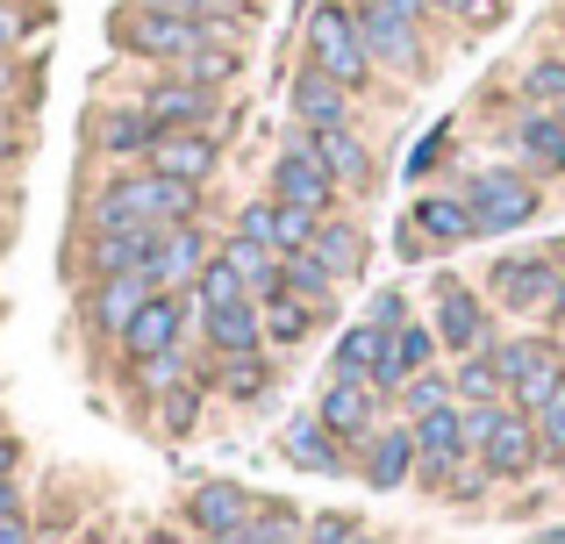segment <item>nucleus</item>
<instances>
[{
  "instance_id": "nucleus-1",
  "label": "nucleus",
  "mask_w": 565,
  "mask_h": 544,
  "mask_svg": "<svg viewBox=\"0 0 565 544\" xmlns=\"http://www.w3.org/2000/svg\"><path fill=\"white\" fill-rule=\"evenodd\" d=\"M79 223H137V230L207 223V186L166 180L151 166H94V180L79 194Z\"/></svg>"
},
{
  "instance_id": "nucleus-2",
  "label": "nucleus",
  "mask_w": 565,
  "mask_h": 544,
  "mask_svg": "<svg viewBox=\"0 0 565 544\" xmlns=\"http://www.w3.org/2000/svg\"><path fill=\"white\" fill-rule=\"evenodd\" d=\"M108 43L122 57H137L143 72H172L180 57H193L207 43V22H193V14H166V8H137V0H122V8L108 14Z\"/></svg>"
},
{
  "instance_id": "nucleus-3",
  "label": "nucleus",
  "mask_w": 565,
  "mask_h": 544,
  "mask_svg": "<svg viewBox=\"0 0 565 544\" xmlns=\"http://www.w3.org/2000/svg\"><path fill=\"white\" fill-rule=\"evenodd\" d=\"M301 65L330 72V79L351 86V94H365V86L380 79L373 51H365V29H359V14H351V0H322V8L301 22Z\"/></svg>"
},
{
  "instance_id": "nucleus-4",
  "label": "nucleus",
  "mask_w": 565,
  "mask_h": 544,
  "mask_svg": "<svg viewBox=\"0 0 565 544\" xmlns=\"http://www.w3.org/2000/svg\"><path fill=\"white\" fill-rule=\"evenodd\" d=\"M458 194H466L472 223H480V244L515 237V230H530L544 215V186L530 180L523 166H480V172L458 180Z\"/></svg>"
},
{
  "instance_id": "nucleus-5",
  "label": "nucleus",
  "mask_w": 565,
  "mask_h": 544,
  "mask_svg": "<svg viewBox=\"0 0 565 544\" xmlns=\"http://www.w3.org/2000/svg\"><path fill=\"white\" fill-rule=\"evenodd\" d=\"M494 365H501V387L523 416L552 408L565 394V351H558V330H515V337H494Z\"/></svg>"
},
{
  "instance_id": "nucleus-6",
  "label": "nucleus",
  "mask_w": 565,
  "mask_h": 544,
  "mask_svg": "<svg viewBox=\"0 0 565 544\" xmlns=\"http://www.w3.org/2000/svg\"><path fill=\"white\" fill-rule=\"evenodd\" d=\"M494 316L501 308L487 301L472 279H458L451 266H437L429 273V330H437V344H444V359H466V351H487L494 344Z\"/></svg>"
},
{
  "instance_id": "nucleus-7",
  "label": "nucleus",
  "mask_w": 565,
  "mask_h": 544,
  "mask_svg": "<svg viewBox=\"0 0 565 544\" xmlns=\"http://www.w3.org/2000/svg\"><path fill=\"white\" fill-rule=\"evenodd\" d=\"M558 279H565V266L544 252V244H537V252H494L487 273H480V294L501 308V316H515V322H544Z\"/></svg>"
},
{
  "instance_id": "nucleus-8",
  "label": "nucleus",
  "mask_w": 565,
  "mask_h": 544,
  "mask_svg": "<svg viewBox=\"0 0 565 544\" xmlns=\"http://www.w3.org/2000/svg\"><path fill=\"white\" fill-rule=\"evenodd\" d=\"M351 14H359V29H365L373 72H386V79H408V86H423L429 72H437V51H429V29L423 22L380 8V0H351Z\"/></svg>"
},
{
  "instance_id": "nucleus-9",
  "label": "nucleus",
  "mask_w": 565,
  "mask_h": 544,
  "mask_svg": "<svg viewBox=\"0 0 565 544\" xmlns=\"http://www.w3.org/2000/svg\"><path fill=\"white\" fill-rule=\"evenodd\" d=\"M472 423H480V437H472V459L494 473V488H515V480H530V473L544 466L537 416H523L515 402H501V408H472Z\"/></svg>"
},
{
  "instance_id": "nucleus-10",
  "label": "nucleus",
  "mask_w": 565,
  "mask_h": 544,
  "mask_svg": "<svg viewBox=\"0 0 565 544\" xmlns=\"http://www.w3.org/2000/svg\"><path fill=\"white\" fill-rule=\"evenodd\" d=\"M265 194H273V201H294V209H308V215H337L344 186H337L330 166H322L316 129H294L287 122V137H279V151H273V172H265Z\"/></svg>"
},
{
  "instance_id": "nucleus-11",
  "label": "nucleus",
  "mask_w": 565,
  "mask_h": 544,
  "mask_svg": "<svg viewBox=\"0 0 565 544\" xmlns=\"http://www.w3.org/2000/svg\"><path fill=\"white\" fill-rule=\"evenodd\" d=\"M158 237L166 230H137V223H79V237H72V252H65V266L72 279H115V273H143L151 266V252H158Z\"/></svg>"
},
{
  "instance_id": "nucleus-12",
  "label": "nucleus",
  "mask_w": 565,
  "mask_h": 544,
  "mask_svg": "<svg viewBox=\"0 0 565 544\" xmlns=\"http://www.w3.org/2000/svg\"><path fill=\"white\" fill-rule=\"evenodd\" d=\"M166 129L143 115V100H94L86 108V166H151V143Z\"/></svg>"
},
{
  "instance_id": "nucleus-13",
  "label": "nucleus",
  "mask_w": 565,
  "mask_h": 544,
  "mask_svg": "<svg viewBox=\"0 0 565 544\" xmlns=\"http://www.w3.org/2000/svg\"><path fill=\"white\" fill-rule=\"evenodd\" d=\"M143 115H151L158 129H230V94H215V86H193L180 72H151V79L137 86Z\"/></svg>"
},
{
  "instance_id": "nucleus-14",
  "label": "nucleus",
  "mask_w": 565,
  "mask_h": 544,
  "mask_svg": "<svg viewBox=\"0 0 565 544\" xmlns=\"http://www.w3.org/2000/svg\"><path fill=\"white\" fill-rule=\"evenodd\" d=\"M193 337V294H151V301L129 316V330L115 337V359L122 365H143L158 351H180Z\"/></svg>"
},
{
  "instance_id": "nucleus-15",
  "label": "nucleus",
  "mask_w": 565,
  "mask_h": 544,
  "mask_svg": "<svg viewBox=\"0 0 565 544\" xmlns=\"http://www.w3.org/2000/svg\"><path fill=\"white\" fill-rule=\"evenodd\" d=\"M151 279L143 273H115V279H86L79 287V330L94 337V344H108L115 351V337L129 330V316H137L143 301H151Z\"/></svg>"
},
{
  "instance_id": "nucleus-16",
  "label": "nucleus",
  "mask_w": 565,
  "mask_h": 544,
  "mask_svg": "<svg viewBox=\"0 0 565 544\" xmlns=\"http://www.w3.org/2000/svg\"><path fill=\"white\" fill-rule=\"evenodd\" d=\"M308 408H316V423H322V430H330L344 451H359L365 437H373L380 423H386V402H380L373 387H365V380H322Z\"/></svg>"
},
{
  "instance_id": "nucleus-17",
  "label": "nucleus",
  "mask_w": 565,
  "mask_h": 544,
  "mask_svg": "<svg viewBox=\"0 0 565 544\" xmlns=\"http://www.w3.org/2000/svg\"><path fill=\"white\" fill-rule=\"evenodd\" d=\"M250 516H258V494H250L244 480H222V473L193 480L186 502H180V523L193 537H230V531H244Z\"/></svg>"
},
{
  "instance_id": "nucleus-18",
  "label": "nucleus",
  "mask_w": 565,
  "mask_h": 544,
  "mask_svg": "<svg viewBox=\"0 0 565 544\" xmlns=\"http://www.w3.org/2000/svg\"><path fill=\"white\" fill-rule=\"evenodd\" d=\"M287 122L294 129H351L359 122V94L337 86L330 72H316V65H294L287 72Z\"/></svg>"
},
{
  "instance_id": "nucleus-19",
  "label": "nucleus",
  "mask_w": 565,
  "mask_h": 544,
  "mask_svg": "<svg viewBox=\"0 0 565 544\" xmlns=\"http://www.w3.org/2000/svg\"><path fill=\"white\" fill-rule=\"evenodd\" d=\"M316 223L322 215H308V209H294V201H273V194H250L244 209L230 215V230L236 237H250V244H265V252H308L316 244Z\"/></svg>"
},
{
  "instance_id": "nucleus-20",
  "label": "nucleus",
  "mask_w": 565,
  "mask_h": 544,
  "mask_svg": "<svg viewBox=\"0 0 565 544\" xmlns=\"http://www.w3.org/2000/svg\"><path fill=\"white\" fill-rule=\"evenodd\" d=\"M429 365H444V344H437V330H429V316H415V322H401V330H386V351H380L373 394H380L386 408H394V394L408 387L415 373H429Z\"/></svg>"
},
{
  "instance_id": "nucleus-21",
  "label": "nucleus",
  "mask_w": 565,
  "mask_h": 544,
  "mask_svg": "<svg viewBox=\"0 0 565 544\" xmlns=\"http://www.w3.org/2000/svg\"><path fill=\"white\" fill-rule=\"evenodd\" d=\"M501 143L515 151V166L530 180H565V115L558 108H523L501 129Z\"/></svg>"
},
{
  "instance_id": "nucleus-22",
  "label": "nucleus",
  "mask_w": 565,
  "mask_h": 544,
  "mask_svg": "<svg viewBox=\"0 0 565 544\" xmlns=\"http://www.w3.org/2000/svg\"><path fill=\"white\" fill-rule=\"evenodd\" d=\"M193 351H207V359H244V351H265V308L258 301L193 308Z\"/></svg>"
},
{
  "instance_id": "nucleus-23",
  "label": "nucleus",
  "mask_w": 565,
  "mask_h": 544,
  "mask_svg": "<svg viewBox=\"0 0 565 544\" xmlns=\"http://www.w3.org/2000/svg\"><path fill=\"white\" fill-rule=\"evenodd\" d=\"M273 451L294 466V473H316V480H344V473H351V451H344V445H337V437L316 423V408H301V416L279 423Z\"/></svg>"
},
{
  "instance_id": "nucleus-24",
  "label": "nucleus",
  "mask_w": 565,
  "mask_h": 544,
  "mask_svg": "<svg viewBox=\"0 0 565 544\" xmlns=\"http://www.w3.org/2000/svg\"><path fill=\"white\" fill-rule=\"evenodd\" d=\"M215 244H222V237H207V223L166 230V237H158V252H151V266H143V279H151L158 294H186L193 279H201V266L215 258Z\"/></svg>"
},
{
  "instance_id": "nucleus-25",
  "label": "nucleus",
  "mask_w": 565,
  "mask_h": 544,
  "mask_svg": "<svg viewBox=\"0 0 565 544\" xmlns=\"http://www.w3.org/2000/svg\"><path fill=\"white\" fill-rule=\"evenodd\" d=\"M351 466H359V480L373 494H401L415 480V430L408 423H380V430L351 451Z\"/></svg>"
},
{
  "instance_id": "nucleus-26",
  "label": "nucleus",
  "mask_w": 565,
  "mask_h": 544,
  "mask_svg": "<svg viewBox=\"0 0 565 544\" xmlns=\"http://www.w3.org/2000/svg\"><path fill=\"white\" fill-rule=\"evenodd\" d=\"M201 380L215 387V402L258 408L265 394L279 387V359H273V351H244V359H207V351H201Z\"/></svg>"
},
{
  "instance_id": "nucleus-27",
  "label": "nucleus",
  "mask_w": 565,
  "mask_h": 544,
  "mask_svg": "<svg viewBox=\"0 0 565 544\" xmlns=\"http://www.w3.org/2000/svg\"><path fill=\"white\" fill-rule=\"evenodd\" d=\"M151 172L186 180V186H215V172H222V137H215V129H166V137L151 143Z\"/></svg>"
},
{
  "instance_id": "nucleus-28",
  "label": "nucleus",
  "mask_w": 565,
  "mask_h": 544,
  "mask_svg": "<svg viewBox=\"0 0 565 544\" xmlns=\"http://www.w3.org/2000/svg\"><path fill=\"white\" fill-rule=\"evenodd\" d=\"M408 230H423L437 252H458V244H480V223H472L466 194H444V186H423V194L408 201V215H401Z\"/></svg>"
},
{
  "instance_id": "nucleus-29",
  "label": "nucleus",
  "mask_w": 565,
  "mask_h": 544,
  "mask_svg": "<svg viewBox=\"0 0 565 544\" xmlns=\"http://www.w3.org/2000/svg\"><path fill=\"white\" fill-rule=\"evenodd\" d=\"M279 294H294V301H308L322 316V330H337V316H344V279H337L330 266H322L316 252H287L279 258Z\"/></svg>"
},
{
  "instance_id": "nucleus-30",
  "label": "nucleus",
  "mask_w": 565,
  "mask_h": 544,
  "mask_svg": "<svg viewBox=\"0 0 565 544\" xmlns=\"http://www.w3.org/2000/svg\"><path fill=\"white\" fill-rule=\"evenodd\" d=\"M316 151H322V166H330V180L344 186V194H373L380 186V158H373V143L359 137V122L351 129H316Z\"/></svg>"
},
{
  "instance_id": "nucleus-31",
  "label": "nucleus",
  "mask_w": 565,
  "mask_h": 544,
  "mask_svg": "<svg viewBox=\"0 0 565 544\" xmlns=\"http://www.w3.org/2000/svg\"><path fill=\"white\" fill-rule=\"evenodd\" d=\"M308 252H316L322 266H330L337 279H344V287H359V279H365V266H373V237H365V230L351 223L344 209H337V215H322V223H316V244H308Z\"/></svg>"
},
{
  "instance_id": "nucleus-32",
  "label": "nucleus",
  "mask_w": 565,
  "mask_h": 544,
  "mask_svg": "<svg viewBox=\"0 0 565 544\" xmlns=\"http://www.w3.org/2000/svg\"><path fill=\"white\" fill-rule=\"evenodd\" d=\"M380 351H386V330L380 322H344L337 330V344H330V380H365L373 387V373H380Z\"/></svg>"
},
{
  "instance_id": "nucleus-33",
  "label": "nucleus",
  "mask_w": 565,
  "mask_h": 544,
  "mask_svg": "<svg viewBox=\"0 0 565 544\" xmlns=\"http://www.w3.org/2000/svg\"><path fill=\"white\" fill-rule=\"evenodd\" d=\"M193 359H201V351H193ZM215 402V387H207L201 380V365H193V380L186 387H172L166 402H151V423H158V437H166V445H186L193 430H201V408Z\"/></svg>"
},
{
  "instance_id": "nucleus-34",
  "label": "nucleus",
  "mask_w": 565,
  "mask_h": 544,
  "mask_svg": "<svg viewBox=\"0 0 565 544\" xmlns=\"http://www.w3.org/2000/svg\"><path fill=\"white\" fill-rule=\"evenodd\" d=\"M180 79H193V86H215V94H236V79L250 72V57H244V43H222V36H207L193 57H180Z\"/></svg>"
},
{
  "instance_id": "nucleus-35",
  "label": "nucleus",
  "mask_w": 565,
  "mask_h": 544,
  "mask_svg": "<svg viewBox=\"0 0 565 544\" xmlns=\"http://www.w3.org/2000/svg\"><path fill=\"white\" fill-rule=\"evenodd\" d=\"M444 365H451L458 408H501V402H509V387H501V365H494V344H487V351H466V359H444Z\"/></svg>"
},
{
  "instance_id": "nucleus-36",
  "label": "nucleus",
  "mask_w": 565,
  "mask_h": 544,
  "mask_svg": "<svg viewBox=\"0 0 565 544\" xmlns=\"http://www.w3.org/2000/svg\"><path fill=\"white\" fill-rule=\"evenodd\" d=\"M265 308V351H273V359H287V351H301L308 337L322 330V316L308 301H294V294H273V301H258Z\"/></svg>"
},
{
  "instance_id": "nucleus-37",
  "label": "nucleus",
  "mask_w": 565,
  "mask_h": 544,
  "mask_svg": "<svg viewBox=\"0 0 565 544\" xmlns=\"http://www.w3.org/2000/svg\"><path fill=\"white\" fill-rule=\"evenodd\" d=\"M193 365H201V359H193L186 344H180V351H158V359L129 365V394H137V402L151 408V402H166L172 387H186V380H193Z\"/></svg>"
},
{
  "instance_id": "nucleus-38",
  "label": "nucleus",
  "mask_w": 565,
  "mask_h": 544,
  "mask_svg": "<svg viewBox=\"0 0 565 544\" xmlns=\"http://www.w3.org/2000/svg\"><path fill=\"white\" fill-rule=\"evenodd\" d=\"M222 258L244 273L250 301H273V294H279V252H265V244H250V237H236V230H222Z\"/></svg>"
},
{
  "instance_id": "nucleus-39",
  "label": "nucleus",
  "mask_w": 565,
  "mask_h": 544,
  "mask_svg": "<svg viewBox=\"0 0 565 544\" xmlns=\"http://www.w3.org/2000/svg\"><path fill=\"white\" fill-rule=\"evenodd\" d=\"M451 137H458V115H437V122H429L423 137L408 143V158H401V180H408V186H429V180H437V166L451 158Z\"/></svg>"
},
{
  "instance_id": "nucleus-40",
  "label": "nucleus",
  "mask_w": 565,
  "mask_h": 544,
  "mask_svg": "<svg viewBox=\"0 0 565 544\" xmlns=\"http://www.w3.org/2000/svg\"><path fill=\"white\" fill-rule=\"evenodd\" d=\"M515 94H523V108H565V51L530 57V65L515 72Z\"/></svg>"
},
{
  "instance_id": "nucleus-41",
  "label": "nucleus",
  "mask_w": 565,
  "mask_h": 544,
  "mask_svg": "<svg viewBox=\"0 0 565 544\" xmlns=\"http://www.w3.org/2000/svg\"><path fill=\"white\" fill-rule=\"evenodd\" d=\"M301 531H308V509L258 494V516L244 523V544H301Z\"/></svg>"
},
{
  "instance_id": "nucleus-42",
  "label": "nucleus",
  "mask_w": 565,
  "mask_h": 544,
  "mask_svg": "<svg viewBox=\"0 0 565 544\" xmlns=\"http://www.w3.org/2000/svg\"><path fill=\"white\" fill-rule=\"evenodd\" d=\"M193 308H230V301H250V287H244V273L222 258V244H215V258L201 266V279H193Z\"/></svg>"
},
{
  "instance_id": "nucleus-43",
  "label": "nucleus",
  "mask_w": 565,
  "mask_h": 544,
  "mask_svg": "<svg viewBox=\"0 0 565 544\" xmlns=\"http://www.w3.org/2000/svg\"><path fill=\"white\" fill-rule=\"evenodd\" d=\"M444 402H458L451 394V365H429V373H415L408 387L394 394V408H401V423H415V416H429V408H444Z\"/></svg>"
},
{
  "instance_id": "nucleus-44",
  "label": "nucleus",
  "mask_w": 565,
  "mask_h": 544,
  "mask_svg": "<svg viewBox=\"0 0 565 544\" xmlns=\"http://www.w3.org/2000/svg\"><path fill=\"white\" fill-rule=\"evenodd\" d=\"M36 36H43V8H29V0H0V57H22Z\"/></svg>"
},
{
  "instance_id": "nucleus-45",
  "label": "nucleus",
  "mask_w": 565,
  "mask_h": 544,
  "mask_svg": "<svg viewBox=\"0 0 565 544\" xmlns=\"http://www.w3.org/2000/svg\"><path fill=\"white\" fill-rule=\"evenodd\" d=\"M365 516H351V509H308V531L301 544H365Z\"/></svg>"
},
{
  "instance_id": "nucleus-46",
  "label": "nucleus",
  "mask_w": 565,
  "mask_h": 544,
  "mask_svg": "<svg viewBox=\"0 0 565 544\" xmlns=\"http://www.w3.org/2000/svg\"><path fill=\"white\" fill-rule=\"evenodd\" d=\"M437 14L451 29H466V36H487V29L509 22V0H437Z\"/></svg>"
},
{
  "instance_id": "nucleus-47",
  "label": "nucleus",
  "mask_w": 565,
  "mask_h": 544,
  "mask_svg": "<svg viewBox=\"0 0 565 544\" xmlns=\"http://www.w3.org/2000/svg\"><path fill=\"white\" fill-rule=\"evenodd\" d=\"M365 322H380V330H401V322H415V287H373V301H365Z\"/></svg>"
},
{
  "instance_id": "nucleus-48",
  "label": "nucleus",
  "mask_w": 565,
  "mask_h": 544,
  "mask_svg": "<svg viewBox=\"0 0 565 544\" xmlns=\"http://www.w3.org/2000/svg\"><path fill=\"white\" fill-rule=\"evenodd\" d=\"M537 445H544V466H558L565 473V394L552 408H537Z\"/></svg>"
},
{
  "instance_id": "nucleus-49",
  "label": "nucleus",
  "mask_w": 565,
  "mask_h": 544,
  "mask_svg": "<svg viewBox=\"0 0 565 544\" xmlns=\"http://www.w3.org/2000/svg\"><path fill=\"white\" fill-rule=\"evenodd\" d=\"M394 258H401V266H423V258H437V244H429L423 230L401 223V230H394Z\"/></svg>"
},
{
  "instance_id": "nucleus-50",
  "label": "nucleus",
  "mask_w": 565,
  "mask_h": 544,
  "mask_svg": "<svg viewBox=\"0 0 565 544\" xmlns=\"http://www.w3.org/2000/svg\"><path fill=\"white\" fill-rule=\"evenodd\" d=\"M380 8L408 14V22H423V29H437V22H444V14H437V0H380Z\"/></svg>"
},
{
  "instance_id": "nucleus-51",
  "label": "nucleus",
  "mask_w": 565,
  "mask_h": 544,
  "mask_svg": "<svg viewBox=\"0 0 565 544\" xmlns=\"http://www.w3.org/2000/svg\"><path fill=\"white\" fill-rule=\"evenodd\" d=\"M22 151H29V137H22V129H0V180H8V172L22 166Z\"/></svg>"
},
{
  "instance_id": "nucleus-52",
  "label": "nucleus",
  "mask_w": 565,
  "mask_h": 544,
  "mask_svg": "<svg viewBox=\"0 0 565 544\" xmlns=\"http://www.w3.org/2000/svg\"><path fill=\"white\" fill-rule=\"evenodd\" d=\"M0 480H22V437L0 430Z\"/></svg>"
},
{
  "instance_id": "nucleus-53",
  "label": "nucleus",
  "mask_w": 565,
  "mask_h": 544,
  "mask_svg": "<svg viewBox=\"0 0 565 544\" xmlns=\"http://www.w3.org/2000/svg\"><path fill=\"white\" fill-rule=\"evenodd\" d=\"M22 516V480H0V523Z\"/></svg>"
},
{
  "instance_id": "nucleus-54",
  "label": "nucleus",
  "mask_w": 565,
  "mask_h": 544,
  "mask_svg": "<svg viewBox=\"0 0 565 544\" xmlns=\"http://www.w3.org/2000/svg\"><path fill=\"white\" fill-rule=\"evenodd\" d=\"M0 544H36V531H29V516H8V523H0Z\"/></svg>"
},
{
  "instance_id": "nucleus-55",
  "label": "nucleus",
  "mask_w": 565,
  "mask_h": 544,
  "mask_svg": "<svg viewBox=\"0 0 565 544\" xmlns=\"http://www.w3.org/2000/svg\"><path fill=\"white\" fill-rule=\"evenodd\" d=\"M544 330H565V279H558V294H552V308H544Z\"/></svg>"
},
{
  "instance_id": "nucleus-56",
  "label": "nucleus",
  "mask_w": 565,
  "mask_h": 544,
  "mask_svg": "<svg viewBox=\"0 0 565 544\" xmlns=\"http://www.w3.org/2000/svg\"><path fill=\"white\" fill-rule=\"evenodd\" d=\"M523 544H565V523H552V531H537V537H523Z\"/></svg>"
},
{
  "instance_id": "nucleus-57",
  "label": "nucleus",
  "mask_w": 565,
  "mask_h": 544,
  "mask_svg": "<svg viewBox=\"0 0 565 544\" xmlns=\"http://www.w3.org/2000/svg\"><path fill=\"white\" fill-rule=\"evenodd\" d=\"M287 8H294V22H308V14H316L322 0H287Z\"/></svg>"
},
{
  "instance_id": "nucleus-58",
  "label": "nucleus",
  "mask_w": 565,
  "mask_h": 544,
  "mask_svg": "<svg viewBox=\"0 0 565 544\" xmlns=\"http://www.w3.org/2000/svg\"><path fill=\"white\" fill-rule=\"evenodd\" d=\"M558 51H565V22H558Z\"/></svg>"
},
{
  "instance_id": "nucleus-59",
  "label": "nucleus",
  "mask_w": 565,
  "mask_h": 544,
  "mask_svg": "<svg viewBox=\"0 0 565 544\" xmlns=\"http://www.w3.org/2000/svg\"><path fill=\"white\" fill-rule=\"evenodd\" d=\"M29 8H43V0H29Z\"/></svg>"
},
{
  "instance_id": "nucleus-60",
  "label": "nucleus",
  "mask_w": 565,
  "mask_h": 544,
  "mask_svg": "<svg viewBox=\"0 0 565 544\" xmlns=\"http://www.w3.org/2000/svg\"><path fill=\"white\" fill-rule=\"evenodd\" d=\"M365 544H373V537H365Z\"/></svg>"
},
{
  "instance_id": "nucleus-61",
  "label": "nucleus",
  "mask_w": 565,
  "mask_h": 544,
  "mask_svg": "<svg viewBox=\"0 0 565 544\" xmlns=\"http://www.w3.org/2000/svg\"><path fill=\"white\" fill-rule=\"evenodd\" d=\"M558 115H565V108H558Z\"/></svg>"
}]
</instances>
